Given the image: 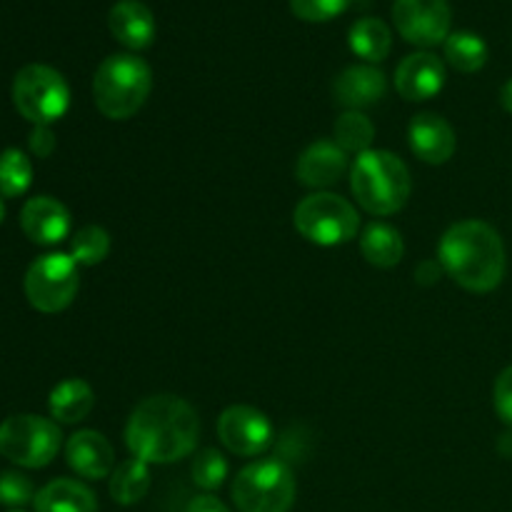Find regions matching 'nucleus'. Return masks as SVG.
Instances as JSON below:
<instances>
[{
    "label": "nucleus",
    "mask_w": 512,
    "mask_h": 512,
    "mask_svg": "<svg viewBox=\"0 0 512 512\" xmlns=\"http://www.w3.org/2000/svg\"><path fill=\"white\" fill-rule=\"evenodd\" d=\"M200 423L193 405L175 395H150L130 413L125 445L148 465H170L188 458L198 445Z\"/></svg>",
    "instance_id": "1"
},
{
    "label": "nucleus",
    "mask_w": 512,
    "mask_h": 512,
    "mask_svg": "<svg viewBox=\"0 0 512 512\" xmlns=\"http://www.w3.org/2000/svg\"><path fill=\"white\" fill-rule=\"evenodd\" d=\"M188 512H230V510L225 508L218 498H213V495H198V498L190 500Z\"/></svg>",
    "instance_id": "33"
},
{
    "label": "nucleus",
    "mask_w": 512,
    "mask_h": 512,
    "mask_svg": "<svg viewBox=\"0 0 512 512\" xmlns=\"http://www.w3.org/2000/svg\"><path fill=\"white\" fill-rule=\"evenodd\" d=\"M493 403H495V413H498V418L503 420L508 428H512V365L510 368H505L503 373L498 375V380H495Z\"/></svg>",
    "instance_id": "31"
},
{
    "label": "nucleus",
    "mask_w": 512,
    "mask_h": 512,
    "mask_svg": "<svg viewBox=\"0 0 512 512\" xmlns=\"http://www.w3.org/2000/svg\"><path fill=\"white\" fill-rule=\"evenodd\" d=\"M350 190L360 208L385 218L405 208L413 193V180L398 155L390 150H368L350 165Z\"/></svg>",
    "instance_id": "3"
},
{
    "label": "nucleus",
    "mask_w": 512,
    "mask_h": 512,
    "mask_svg": "<svg viewBox=\"0 0 512 512\" xmlns=\"http://www.w3.org/2000/svg\"><path fill=\"white\" fill-rule=\"evenodd\" d=\"M108 28L128 50H145L155 40V15L140 0H118L110 8Z\"/></svg>",
    "instance_id": "18"
},
{
    "label": "nucleus",
    "mask_w": 512,
    "mask_h": 512,
    "mask_svg": "<svg viewBox=\"0 0 512 512\" xmlns=\"http://www.w3.org/2000/svg\"><path fill=\"white\" fill-rule=\"evenodd\" d=\"M445 273L470 293H490L505 278V245L498 230L483 220H460L445 230L438 248Z\"/></svg>",
    "instance_id": "2"
},
{
    "label": "nucleus",
    "mask_w": 512,
    "mask_h": 512,
    "mask_svg": "<svg viewBox=\"0 0 512 512\" xmlns=\"http://www.w3.org/2000/svg\"><path fill=\"white\" fill-rule=\"evenodd\" d=\"M500 103H503V108L508 110V113H512V78L503 85V93H500Z\"/></svg>",
    "instance_id": "34"
},
{
    "label": "nucleus",
    "mask_w": 512,
    "mask_h": 512,
    "mask_svg": "<svg viewBox=\"0 0 512 512\" xmlns=\"http://www.w3.org/2000/svg\"><path fill=\"white\" fill-rule=\"evenodd\" d=\"M388 90L385 73L375 65H350L333 85L335 100L348 110H363L380 103Z\"/></svg>",
    "instance_id": "17"
},
{
    "label": "nucleus",
    "mask_w": 512,
    "mask_h": 512,
    "mask_svg": "<svg viewBox=\"0 0 512 512\" xmlns=\"http://www.w3.org/2000/svg\"><path fill=\"white\" fill-rule=\"evenodd\" d=\"M293 470L280 460L245 465L233 480V503L238 512H290L295 503Z\"/></svg>",
    "instance_id": "6"
},
{
    "label": "nucleus",
    "mask_w": 512,
    "mask_h": 512,
    "mask_svg": "<svg viewBox=\"0 0 512 512\" xmlns=\"http://www.w3.org/2000/svg\"><path fill=\"white\" fill-rule=\"evenodd\" d=\"M150 468L138 458L123 460L110 475V498L118 505H135L148 495Z\"/></svg>",
    "instance_id": "23"
},
{
    "label": "nucleus",
    "mask_w": 512,
    "mask_h": 512,
    "mask_svg": "<svg viewBox=\"0 0 512 512\" xmlns=\"http://www.w3.org/2000/svg\"><path fill=\"white\" fill-rule=\"evenodd\" d=\"M353 0H290V10L295 18L305 23H325L338 15H343L350 8Z\"/></svg>",
    "instance_id": "29"
},
{
    "label": "nucleus",
    "mask_w": 512,
    "mask_h": 512,
    "mask_svg": "<svg viewBox=\"0 0 512 512\" xmlns=\"http://www.w3.org/2000/svg\"><path fill=\"white\" fill-rule=\"evenodd\" d=\"M220 443L240 458H255L273 443V425L263 410L253 405H230L218 418Z\"/></svg>",
    "instance_id": "11"
},
{
    "label": "nucleus",
    "mask_w": 512,
    "mask_h": 512,
    "mask_svg": "<svg viewBox=\"0 0 512 512\" xmlns=\"http://www.w3.org/2000/svg\"><path fill=\"white\" fill-rule=\"evenodd\" d=\"M3 218H5V203L3 198H0V223H3Z\"/></svg>",
    "instance_id": "35"
},
{
    "label": "nucleus",
    "mask_w": 512,
    "mask_h": 512,
    "mask_svg": "<svg viewBox=\"0 0 512 512\" xmlns=\"http://www.w3.org/2000/svg\"><path fill=\"white\" fill-rule=\"evenodd\" d=\"M445 85V63L433 53H413L395 68V90L410 103L435 98Z\"/></svg>",
    "instance_id": "12"
},
{
    "label": "nucleus",
    "mask_w": 512,
    "mask_h": 512,
    "mask_svg": "<svg viewBox=\"0 0 512 512\" xmlns=\"http://www.w3.org/2000/svg\"><path fill=\"white\" fill-rule=\"evenodd\" d=\"M95 405V393L85 380L80 378H68L63 383H58L53 388L48 398L50 418L55 423L75 425L80 420H85L90 415Z\"/></svg>",
    "instance_id": "20"
},
{
    "label": "nucleus",
    "mask_w": 512,
    "mask_h": 512,
    "mask_svg": "<svg viewBox=\"0 0 512 512\" xmlns=\"http://www.w3.org/2000/svg\"><path fill=\"white\" fill-rule=\"evenodd\" d=\"M55 150V135L50 130V125H35L33 133H30V153L35 158H48Z\"/></svg>",
    "instance_id": "32"
},
{
    "label": "nucleus",
    "mask_w": 512,
    "mask_h": 512,
    "mask_svg": "<svg viewBox=\"0 0 512 512\" xmlns=\"http://www.w3.org/2000/svg\"><path fill=\"white\" fill-rule=\"evenodd\" d=\"M110 253V235L108 230L100 225H83L78 233L70 238V258L78 265L93 268V265L103 263Z\"/></svg>",
    "instance_id": "27"
},
{
    "label": "nucleus",
    "mask_w": 512,
    "mask_h": 512,
    "mask_svg": "<svg viewBox=\"0 0 512 512\" xmlns=\"http://www.w3.org/2000/svg\"><path fill=\"white\" fill-rule=\"evenodd\" d=\"M295 230L320 248L350 243L358 235L360 215L350 200L335 193H313L298 203L293 213Z\"/></svg>",
    "instance_id": "5"
},
{
    "label": "nucleus",
    "mask_w": 512,
    "mask_h": 512,
    "mask_svg": "<svg viewBox=\"0 0 512 512\" xmlns=\"http://www.w3.org/2000/svg\"><path fill=\"white\" fill-rule=\"evenodd\" d=\"M15 512H20V510H15Z\"/></svg>",
    "instance_id": "36"
},
{
    "label": "nucleus",
    "mask_w": 512,
    "mask_h": 512,
    "mask_svg": "<svg viewBox=\"0 0 512 512\" xmlns=\"http://www.w3.org/2000/svg\"><path fill=\"white\" fill-rule=\"evenodd\" d=\"M153 90V70L133 53H115L98 65L93 78L95 108L108 120H128Z\"/></svg>",
    "instance_id": "4"
},
{
    "label": "nucleus",
    "mask_w": 512,
    "mask_h": 512,
    "mask_svg": "<svg viewBox=\"0 0 512 512\" xmlns=\"http://www.w3.org/2000/svg\"><path fill=\"white\" fill-rule=\"evenodd\" d=\"M360 253L375 268H395L405 255L403 235L388 223H370L360 235Z\"/></svg>",
    "instance_id": "21"
},
{
    "label": "nucleus",
    "mask_w": 512,
    "mask_h": 512,
    "mask_svg": "<svg viewBox=\"0 0 512 512\" xmlns=\"http://www.w3.org/2000/svg\"><path fill=\"white\" fill-rule=\"evenodd\" d=\"M375 138V125L360 110H345L333 128V140L345 150V153L363 155L368 153Z\"/></svg>",
    "instance_id": "25"
},
{
    "label": "nucleus",
    "mask_w": 512,
    "mask_h": 512,
    "mask_svg": "<svg viewBox=\"0 0 512 512\" xmlns=\"http://www.w3.org/2000/svg\"><path fill=\"white\" fill-rule=\"evenodd\" d=\"M190 475H193V483L198 488L218 490L225 483V478H228V463H225V458L218 450H200L195 455L193 465H190Z\"/></svg>",
    "instance_id": "28"
},
{
    "label": "nucleus",
    "mask_w": 512,
    "mask_h": 512,
    "mask_svg": "<svg viewBox=\"0 0 512 512\" xmlns=\"http://www.w3.org/2000/svg\"><path fill=\"white\" fill-rule=\"evenodd\" d=\"M33 505L35 512H98L93 490L68 478H58L40 488Z\"/></svg>",
    "instance_id": "19"
},
{
    "label": "nucleus",
    "mask_w": 512,
    "mask_h": 512,
    "mask_svg": "<svg viewBox=\"0 0 512 512\" xmlns=\"http://www.w3.org/2000/svg\"><path fill=\"white\" fill-rule=\"evenodd\" d=\"M13 103L33 125H50L70 108V88L63 75L43 63H30L13 80Z\"/></svg>",
    "instance_id": "7"
},
{
    "label": "nucleus",
    "mask_w": 512,
    "mask_h": 512,
    "mask_svg": "<svg viewBox=\"0 0 512 512\" xmlns=\"http://www.w3.org/2000/svg\"><path fill=\"white\" fill-rule=\"evenodd\" d=\"M33 183V163L18 148L0 153V198H20Z\"/></svg>",
    "instance_id": "26"
},
{
    "label": "nucleus",
    "mask_w": 512,
    "mask_h": 512,
    "mask_svg": "<svg viewBox=\"0 0 512 512\" xmlns=\"http://www.w3.org/2000/svg\"><path fill=\"white\" fill-rule=\"evenodd\" d=\"M410 150L428 165L448 163L458 148L453 125L435 113H420L410 120Z\"/></svg>",
    "instance_id": "14"
},
{
    "label": "nucleus",
    "mask_w": 512,
    "mask_h": 512,
    "mask_svg": "<svg viewBox=\"0 0 512 512\" xmlns=\"http://www.w3.org/2000/svg\"><path fill=\"white\" fill-rule=\"evenodd\" d=\"M35 488L23 473L18 470H5L0 473V505L8 508H23L30 500H35Z\"/></svg>",
    "instance_id": "30"
},
{
    "label": "nucleus",
    "mask_w": 512,
    "mask_h": 512,
    "mask_svg": "<svg viewBox=\"0 0 512 512\" xmlns=\"http://www.w3.org/2000/svg\"><path fill=\"white\" fill-rule=\"evenodd\" d=\"M445 60L460 73H478L488 63V43L475 33H450L445 40Z\"/></svg>",
    "instance_id": "24"
},
{
    "label": "nucleus",
    "mask_w": 512,
    "mask_h": 512,
    "mask_svg": "<svg viewBox=\"0 0 512 512\" xmlns=\"http://www.w3.org/2000/svg\"><path fill=\"white\" fill-rule=\"evenodd\" d=\"M63 435L55 420L40 415H10L0 423V455L20 468L38 470L53 463Z\"/></svg>",
    "instance_id": "8"
},
{
    "label": "nucleus",
    "mask_w": 512,
    "mask_h": 512,
    "mask_svg": "<svg viewBox=\"0 0 512 512\" xmlns=\"http://www.w3.org/2000/svg\"><path fill=\"white\" fill-rule=\"evenodd\" d=\"M20 228L33 243L58 245L70 233V213L60 200L38 195V198H30L20 210Z\"/></svg>",
    "instance_id": "16"
},
{
    "label": "nucleus",
    "mask_w": 512,
    "mask_h": 512,
    "mask_svg": "<svg viewBox=\"0 0 512 512\" xmlns=\"http://www.w3.org/2000/svg\"><path fill=\"white\" fill-rule=\"evenodd\" d=\"M348 43L358 58L368 60V63H380L390 55L393 33L380 18H360L350 28Z\"/></svg>",
    "instance_id": "22"
},
{
    "label": "nucleus",
    "mask_w": 512,
    "mask_h": 512,
    "mask_svg": "<svg viewBox=\"0 0 512 512\" xmlns=\"http://www.w3.org/2000/svg\"><path fill=\"white\" fill-rule=\"evenodd\" d=\"M80 288L78 263L65 253H48L33 260L23 280L28 303L40 313H60L75 300Z\"/></svg>",
    "instance_id": "9"
},
{
    "label": "nucleus",
    "mask_w": 512,
    "mask_h": 512,
    "mask_svg": "<svg viewBox=\"0 0 512 512\" xmlns=\"http://www.w3.org/2000/svg\"><path fill=\"white\" fill-rule=\"evenodd\" d=\"M393 23L408 43L433 48L448 40L453 10L448 0H395Z\"/></svg>",
    "instance_id": "10"
},
{
    "label": "nucleus",
    "mask_w": 512,
    "mask_h": 512,
    "mask_svg": "<svg viewBox=\"0 0 512 512\" xmlns=\"http://www.w3.org/2000/svg\"><path fill=\"white\" fill-rule=\"evenodd\" d=\"M65 460L73 473L88 480L110 478L115 470L113 445L98 430H78L75 435H70L68 445H65Z\"/></svg>",
    "instance_id": "15"
},
{
    "label": "nucleus",
    "mask_w": 512,
    "mask_h": 512,
    "mask_svg": "<svg viewBox=\"0 0 512 512\" xmlns=\"http://www.w3.org/2000/svg\"><path fill=\"white\" fill-rule=\"evenodd\" d=\"M350 170L348 153L335 140H315L295 165V178L305 188H330Z\"/></svg>",
    "instance_id": "13"
}]
</instances>
